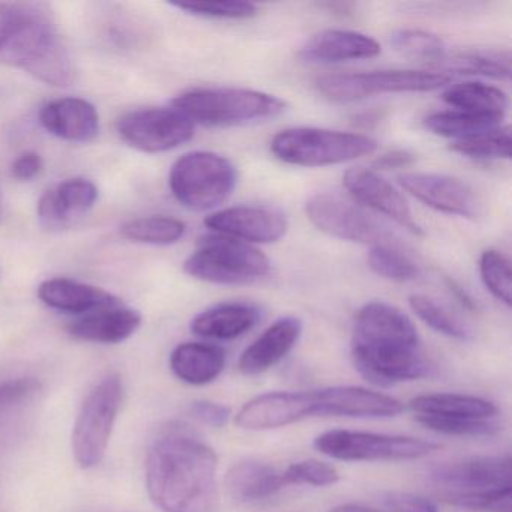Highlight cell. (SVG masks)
<instances>
[{
  "mask_svg": "<svg viewBox=\"0 0 512 512\" xmlns=\"http://www.w3.org/2000/svg\"><path fill=\"white\" fill-rule=\"evenodd\" d=\"M218 457L190 427L170 422L146 455V488L164 512H214Z\"/></svg>",
  "mask_w": 512,
  "mask_h": 512,
  "instance_id": "cell-1",
  "label": "cell"
},
{
  "mask_svg": "<svg viewBox=\"0 0 512 512\" xmlns=\"http://www.w3.org/2000/svg\"><path fill=\"white\" fill-rule=\"evenodd\" d=\"M352 358L368 382L383 388L434 374L412 320L386 302H368L356 314Z\"/></svg>",
  "mask_w": 512,
  "mask_h": 512,
  "instance_id": "cell-2",
  "label": "cell"
},
{
  "mask_svg": "<svg viewBox=\"0 0 512 512\" xmlns=\"http://www.w3.org/2000/svg\"><path fill=\"white\" fill-rule=\"evenodd\" d=\"M0 64L56 88L74 80L73 59L55 17L37 2H0Z\"/></svg>",
  "mask_w": 512,
  "mask_h": 512,
  "instance_id": "cell-3",
  "label": "cell"
},
{
  "mask_svg": "<svg viewBox=\"0 0 512 512\" xmlns=\"http://www.w3.org/2000/svg\"><path fill=\"white\" fill-rule=\"evenodd\" d=\"M172 107L194 125L238 127L283 115L287 103L275 95L244 88H197L178 95Z\"/></svg>",
  "mask_w": 512,
  "mask_h": 512,
  "instance_id": "cell-4",
  "label": "cell"
},
{
  "mask_svg": "<svg viewBox=\"0 0 512 512\" xmlns=\"http://www.w3.org/2000/svg\"><path fill=\"white\" fill-rule=\"evenodd\" d=\"M184 269L205 283L244 286L265 278L271 262L253 245L215 233L200 239L196 251L185 260Z\"/></svg>",
  "mask_w": 512,
  "mask_h": 512,
  "instance_id": "cell-5",
  "label": "cell"
},
{
  "mask_svg": "<svg viewBox=\"0 0 512 512\" xmlns=\"http://www.w3.org/2000/svg\"><path fill=\"white\" fill-rule=\"evenodd\" d=\"M377 142L364 134L325 128H289L272 139L271 151L278 160L292 166L326 167L349 163L371 155Z\"/></svg>",
  "mask_w": 512,
  "mask_h": 512,
  "instance_id": "cell-6",
  "label": "cell"
},
{
  "mask_svg": "<svg viewBox=\"0 0 512 512\" xmlns=\"http://www.w3.org/2000/svg\"><path fill=\"white\" fill-rule=\"evenodd\" d=\"M124 385L119 374H107L89 392L74 422L71 448L82 469H94L106 457L119 412Z\"/></svg>",
  "mask_w": 512,
  "mask_h": 512,
  "instance_id": "cell-7",
  "label": "cell"
},
{
  "mask_svg": "<svg viewBox=\"0 0 512 512\" xmlns=\"http://www.w3.org/2000/svg\"><path fill=\"white\" fill-rule=\"evenodd\" d=\"M235 166L223 155L196 151L182 155L172 166L170 190L191 211H211L223 205L236 187Z\"/></svg>",
  "mask_w": 512,
  "mask_h": 512,
  "instance_id": "cell-8",
  "label": "cell"
},
{
  "mask_svg": "<svg viewBox=\"0 0 512 512\" xmlns=\"http://www.w3.org/2000/svg\"><path fill=\"white\" fill-rule=\"evenodd\" d=\"M451 82L445 73L416 70L370 71L317 77L316 89L334 103H355L374 95L431 92Z\"/></svg>",
  "mask_w": 512,
  "mask_h": 512,
  "instance_id": "cell-9",
  "label": "cell"
},
{
  "mask_svg": "<svg viewBox=\"0 0 512 512\" xmlns=\"http://www.w3.org/2000/svg\"><path fill=\"white\" fill-rule=\"evenodd\" d=\"M314 448L341 461H409L427 457L440 448L430 440L367 431L329 430L314 439Z\"/></svg>",
  "mask_w": 512,
  "mask_h": 512,
  "instance_id": "cell-10",
  "label": "cell"
},
{
  "mask_svg": "<svg viewBox=\"0 0 512 512\" xmlns=\"http://www.w3.org/2000/svg\"><path fill=\"white\" fill-rule=\"evenodd\" d=\"M308 220L326 235L356 244L382 245L391 239L386 227L377 223L361 206L340 194L319 193L305 205Z\"/></svg>",
  "mask_w": 512,
  "mask_h": 512,
  "instance_id": "cell-11",
  "label": "cell"
},
{
  "mask_svg": "<svg viewBox=\"0 0 512 512\" xmlns=\"http://www.w3.org/2000/svg\"><path fill=\"white\" fill-rule=\"evenodd\" d=\"M194 127V122L175 107L136 110L118 121L121 139L146 154H161L190 142Z\"/></svg>",
  "mask_w": 512,
  "mask_h": 512,
  "instance_id": "cell-12",
  "label": "cell"
},
{
  "mask_svg": "<svg viewBox=\"0 0 512 512\" xmlns=\"http://www.w3.org/2000/svg\"><path fill=\"white\" fill-rule=\"evenodd\" d=\"M316 416L314 391H277L257 395L236 413L239 428L250 431L287 427Z\"/></svg>",
  "mask_w": 512,
  "mask_h": 512,
  "instance_id": "cell-13",
  "label": "cell"
},
{
  "mask_svg": "<svg viewBox=\"0 0 512 512\" xmlns=\"http://www.w3.org/2000/svg\"><path fill=\"white\" fill-rule=\"evenodd\" d=\"M205 226L247 244H272L287 232V218L268 206H233L206 217Z\"/></svg>",
  "mask_w": 512,
  "mask_h": 512,
  "instance_id": "cell-14",
  "label": "cell"
},
{
  "mask_svg": "<svg viewBox=\"0 0 512 512\" xmlns=\"http://www.w3.org/2000/svg\"><path fill=\"white\" fill-rule=\"evenodd\" d=\"M430 481L445 493H478L511 487V458L473 457L434 467Z\"/></svg>",
  "mask_w": 512,
  "mask_h": 512,
  "instance_id": "cell-15",
  "label": "cell"
},
{
  "mask_svg": "<svg viewBox=\"0 0 512 512\" xmlns=\"http://www.w3.org/2000/svg\"><path fill=\"white\" fill-rule=\"evenodd\" d=\"M401 187L434 211L461 218L478 217L479 205L473 191L460 179L437 173H404Z\"/></svg>",
  "mask_w": 512,
  "mask_h": 512,
  "instance_id": "cell-16",
  "label": "cell"
},
{
  "mask_svg": "<svg viewBox=\"0 0 512 512\" xmlns=\"http://www.w3.org/2000/svg\"><path fill=\"white\" fill-rule=\"evenodd\" d=\"M343 182L344 187L356 202L391 218L413 235H422V229L413 220L412 211L406 199L382 176L365 167H355L347 170Z\"/></svg>",
  "mask_w": 512,
  "mask_h": 512,
  "instance_id": "cell-17",
  "label": "cell"
},
{
  "mask_svg": "<svg viewBox=\"0 0 512 512\" xmlns=\"http://www.w3.org/2000/svg\"><path fill=\"white\" fill-rule=\"evenodd\" d=\"M316 400L317 416L392 418L404 410L397 398L361 386L316 389Z\"/></svg>",
  "mask_w": 512,
  "mask_h": 512,
  "instance_id": "cell-18",
  "label": "cell"
},
{
  "mask_svg": "<svg viewBox=\"0 0 512 512\" xmlns=\"http://www.w3.org/2000/svg\"><path fill=\"white\" fill-rule=\"evenodd\" d=\"M302 322L295 316L275 320L254 340L239 358V370L245 376H259L280 364L298 343Z\"/></svg>",
  "mask_w": 512,
  "mask_h": 512,
  "instance_id": "cell-19",
  "label": "cell"
},
{
  "mask_svg": "<svg viewBox=\"0 0 512 512\" xmlns=\"http://www.w3.org/2000/svg\"><path fill=\"white\" fill-rule=\"evenodd\" d=\"M382 49L370 35L344 29H326L313 35L299 50L307 64H341L376 58Z\"/></svg>",
  "mask_w": 512,
  "mask_h": 512,
  "instance_id": "cell-20",
  "label": "cell"
},
{
  "mask_svg": "<svg viewBox=\"0 0 512 512\" xmlns=\"http://www.w3.org/2000/svg\"><path fill=\"white\" fill-rule=\"evenodd\" d=\"M44 130L65 142H92L100 133V115L94 104L83 98H59L41 109Z\"/></svg>",
  "mask_w": 512,
  "mask_h": 512,
  "instance_id": "cell-21",
  "label": "cell"
},
{
  "mask_svg": "<svg viewBox=\"0 0 512 512\" xmlns=\"http://www.w3.org/2000/svg\"><path fill=\"white\" fill-rule=\"evenodd\" d=\"M38 298L52 310L80 317L121 305V301L107 290L70 278L43 281L38 287Z\"/></svg>",
  "mask_w": 512,
  "mask_h": 512,
  "instance_id": "cell-22",
  "label": "cell"
},
{
  "mask_svg": "<svg viewBox=\"0 0 512 512\" xmlns=\"http://www.w3.org/2000/svg\"><path fill=\"white\" fill-rule=\"evenodd\" d=\"M98 200V188L89 179L74 178L46 191L38 202V217L49 227H62L88 214Z\"/></svg>",
  "mask_w": 512,
  "mask_h": 512,
  "instance_id": "cell-23",
  "label": "cell"
},
{
  "mask_svg": "<svg viewBox=\"0 0 512 512\" xmlns=\"http://www.w3.org/2000/svg\"><path fill=\"white\" fill-rule=\"evenodd\" d=\"M262 319V310L251 302L233 301L202 311L191 322L193 334L215 341L242 337Z\"/></svg>",
  "mask_w": 512,
  "mask_h": 512,
  "instance_id": "cell-24",
  "label": "cell"
},
{
  "mask_svg": "<svg viewBox=\"0 0 512 512\" xmlns=\"http://www.w3.org/2000/svg\"><path fill=\"white\" fill-rule=\"evenodd\" d=\"M140 326L142 316L139 311L118 305L79 317L67 326V331L76 340L119 344L133 337Z\"/></svg>",
  "mask_w": 512,
  "mask_h": 512,
  "instance_id": "cell-25",
  "label": "cell"
},
{
  "mask_svg": "<svg viewBox=\"0 0 512 512\" xmlns=\"http://www.w3.org/2000/svg\"><path fill=\"white\" fill-rule=\"evenodd\" d=\"M224 349L215 344L188 341L170 355V370L181 382L202 386L214 382L226 368Z\"/></svg>",
  "mask_w": 512,
  "mask_h": 512,
  "instance_id": "cell-26",
  "label": "cell"
},
{
  "mask_svg": "<svg viewBox=\"0 0 512 512\" xmlns=\"http://www.w3.org/2000/svg\"><path fill=\"white\" fill-rule=\"evenodd\" d=\"M227 493L241 503H254L275 496L283 490V475L271 464L257 460H244L227 470Z\"/></svg>",
  "mask_w": 512,
  "mask_h": 512,
  "instance_id": "cell-27",
  "label": "cell"
},
{
  "mask_svg": "<svg viewBox=\"0 0 512 512\" xmlns=\"http://www.w3.org/2000/svg\"><path fill=\"white\" fill-rule=\"evenodd\" d=\"M409 409L415 416H436V418L478 419L488 421L496 418L499 409L493 401L467 394H424L412 398Z\"/></svg>",
  "mask_w": 512,
  "mask_h": 512,
  "instance_id": "cell-28",
  "label": "cell"
},
{
  "mask_svg": "<svg viewBox=\"0 0 512 512\" xmlns=\"http://www.w3.org/2000/svg\"><path fill=\"white\" fill-rule=\"evenodd\" d=\"M442 100L448 106L461 112L478 115L499 116L505 118L508 109V97L496 86L481 82H464L449 86L442 94Z\"/></svg>",
  "mask_w": 512,
  "mask_h": 512,
  "instance_id": "cell-29",
  "label": "cell"
},
{
  "mask_svg": "<svg viewBox=\"0 0 512 512\" xmlns=\"http://www.w3.org/2000/svg\"><path fill=\"white\" fill-rule=\"evenodd\" d=\"M503 118L499 116L478 115V113L448 110L437 112L425 118L424 125L428 131L446 139H470L479 134L490 133L502 127Z\"/></svg>",
  "mask_w": 512,
  "mask_h": 512,
  "instance_id": "cell-30",
  "label": "cell"
},
{
  "mask_svg": "<svg viewBox=\"0 0 512 512\" xmlns=\"http://www.w3.org/2000/svg\"><path fill=\"white\" fill-rule=\"evenodd\" d=\"M437 67L440 70L448 71V73L509 80V77H511V56L508 52L472 50V52L455 53L452 56L446 55L437 64Z\"/></svg>",
  "mask_w": 512,
  "mask_h": 512,
  "instance_id": "cell-31",
  "label": "cell"
},
{
  "mask_svg": "<svg viewBox=\"0 0 512 512\" xmlns=\"http://www.w3.org/2000/svg\"><path fill=\"white\" fill-rule=\"evenodd\" d=\"M187 232L184 221L173 217L136 218L121 227L122 236L128 241L146 245H172L181 241Z\"/></svg>",
  "mask_w": 512,
  "mask_h": 512,
  "instance_id": "cell-32",
  "label": "cell"
},
{
  "mask_svg": "<svg viewBox=\"0 0 512 512\" xmlns=\"http://www.w3.org/2000/svg\"><path fill=\"white\" fill-rule=\"evenodd\" d=\"M391 46L404 58L434 65L448 55L442 38L419 29H401L394 32L391 35Z\"/></svg>",
  "mask_w": 512,
  "mask_h": 512,
  "instance_id": "cell-33",
  "label": "cell"
},
{
  "mask_svg": "<svg viewBox=\"0 0 512 512\" xmlns=\"http://www.w3.org/2000/svg\"><path fill=\"white\" fill-rule=\"evenodd\" d=\"M409 305L413 313L434 331L452 340L467 341L472 338L470 329L445 307L425 295H412Z\"/></svg>",
  "mask_w": 512,
  "mask_h": 512,
  "instance_id": "cell-34",
  "label": "cell"
},
{
  "mask_svg": "<svg viewBox=\"0 0 512 512\" xmlns=\"http://www.w3.org/2000/svg\"><path fill=\"white\" fill-rule=\"evenodd\" d=\"M455 154L472 160H509L511 158V130L500 127L490 133L458 140L449 146Z\"/></svg>",
  "mask_w": 512,
  "mask_h": 512,
  "instance_id": "cell-35",
  "label": "cell"
},
{
  "mask_svg": "<svg viewBox=\"0 0 512 512\" xmlns=\"http://www.w3.org/2000/svg\"><path fill=\"white\" fill-rule=\"evenodd\" d=\"M368 266L374 274L397 283L415 280L419 269L412 259L389 244L374 245L368 254Z\"/></svg>",
  "mask_w": 512,
  "mask_h": 512,
  "instance_id": "cell-36",
  "label": "cell"
},
{
  "mask_svg": "<svg viewBox=\"0 0 512 512\" xmlns=\"http://www.w3.org/2000/svg\"><path fill=\"white\" fill-rule=\"evenodd\" d=\"M479 274L488 292L506 307H511L512 271L506 256L496 250L484 251L479 259Z\"/></svg>",
  "mask_w": 512,
  "mask_h": 512,
  "instance_id": "cell-37",
  "label": "cell"
},
{
  "mask_svg": "<svg viewBox=\"0 0 512 512\" xmlns=\"http://www.w3.org/2000/svg\"><path fill=\"white\" fill-rule=\"evenodd\" d=\"M416 422L434 433L458 437H491L499 433L500 424L494 419L436 418V416H415Z\"/></svg>",
  "mask_w": 512,
  "mask_h": 512,
  "instance_id": "cell-38",
  "label": "cell"
},
{
  "mask_svg": "<svg viewBox=\"0 0 512 512\" xmlns=\"http://www.w3.org/2000/svg\"><path fill=\"white\" fill-rule=\"evenodd\" d=\"M511 487L493 488L478 493H445L449 505L479 512H511Z\"/></svg>",
  "mask_w": 512,
  "mask_h": 512,
  "instance_id": "cell-39",
  "label": "cell"
},
{
  "mask_svg": "<svg viewBox=\"0 0 512 512\" xmlns=\"http://www.w3.org/2000/svg\"><path fill=\"white\" fill-rule=\"evenodd\" d=\"M283 475L284 487L289 485H311V487H329L340 481V473L331 464L319 460H304L290 464Z\"/></svg>",
  "mask_w": 512,
  "mask_h": 512,
  "instance_id": "cell-40",
  "label": "cell"
},
{
  "mask_svg": "<svg viewBox=\"0 0 512 512\" xmlns=\"http://www.w3.org/2000/svg\"><path fill=\"white\" fill-rule=\"evenodd\" d=\"M175 7L190 16L214 20H247L257 14L256 5L248 2H194L175 4Z\"/></svg>",
  "mask_w": 512,
  "mask_h": 512,
  "instance_id": "cell-41",
  "label": "cell"
},
{
  "mask_svg": "<svg viewBox=\"0 0 512 512\" xmlns=\"http://www.w3.org/2000/svg\"><path fill=\"white\" fill-rule=\"evenodd\" d=\"M40 389L41 383L34 377H17L0 382V419L25 406Z\"/></svg>",
  "mask_w": 512,
  "mask_h": 512,
  "instance_id": "cell-42",
  "label": "cell"
},
{
  "mask_svg": "<svg viewBox=\"0 0 512 512\" xmlns=\"http://www.w3.org/2000/svg\"><path fill=\"white\" fill-rule=\"evenodd\" d=\"M383 505L391 512H439V506L430 497L403 491L385 494Z\"/></svg>",
  "mask_w": 512,
  "mask_h": 512,
  "instance_id": "cell-43",
  "label": "cell"
},
{
  "mask_svg": "<svg viewBox=\"0 0 512 512\" xmlns=\"http://www.w3.org/2000/svg\"><path fill=\"white\" fill-rule=\"evenodd\" d=\"M190 413L197 421L212 428L226 427L230 416H232L229 406L206 400L194 401L190 406Z\"/></svg>",
  "mask_w": 512,
  "mask_h": 512,
  "instance_id": "cell-44",
  "label": "cell"
},
{
  "mask_svg": "<svg viewBox=\"0 0 512 512\" xmlns=\"http://www.w3.org/2000/svg\"><path fill=\"white\" fill-rule=\"evenodd\" d=\"M44 161L37 152L29 151L20 155L11 167V173L19 181H31L35 176L40 175L43 170Z\"/></svg>",
  "mask_w": 512,
  "mask_h": 512,
  "instance_id": "cell-45",
  "label": "cell"
},
{
  "mask_svg": "<svg viewBox=\"0 0 512 512\" xmlns=\"http://www.w3.org/2000/svg\"><path fill=\"white\" fill-rule=\"evenodd\" d=\"M413 161H415V155L412 152L406 151V149H395V151L380 155L374 166L382 170L404 169Z\"/></svg>",
  "mask_w": 512,
  "mask_h": 512,
  "instance_id": "cell-46",
  "label": "cell"
},
{
  "mask_svg": "<svg viewBox=\"0 0 512 512\" xmlns=\"http://www.w3.org/2000/svg\"><path fill=\"white\" fill-rule=\"evenodd\" d=\"M446 286H448V289L451 290L452 295L457 298V301L460 302L464 308H467V310H475V301H473L472 296H470L469 293L463 289V287L458 286V284L455 283L454 280H451V278H446Z\"/></svg>",
  "mask_w": 512,
  "mask_h": 512,
  "instance_id": "cell-47",
  "label": "cell"
},
{
  "mask_svg": "<svg viewBox=\"0 0 512 512\" xmlns=\"http://www.w3.org/2000/svg\"><path fill=\"white\" fill-rule=\"evenodd\" d=\"M329 512H382L379 509L370 508V506L358 505V503H346V505L337 506Z\"/></svg>",
  "mask_w": 512,
  "mask_h": 512,
  "instance_id": "cell-48",
  "label": "cell"
},
{
  "mask_svg": "<svg viewBox=\"0 0 512 512\" xmlns=\"http://www.w3.org/2000/svg\"><path fill=\"white\" fill-rule=\"evenodd\" d=\"M0 214H2V190H0Z\"/></svg>",
  "mask_w": 512,
  "mask_h": 512,
  "instance_id": "cell-49",
  "label": "cell"
}]
</instances>
